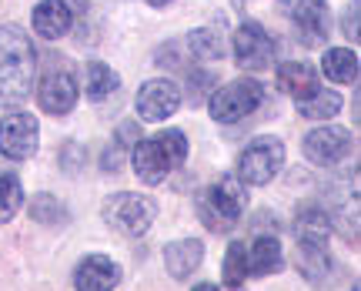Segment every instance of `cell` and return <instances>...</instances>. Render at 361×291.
<instances>
[{"mask_svg":"<svg viewBox=\"0 0 361 291\" xmlns=\"http://www.w3.org/2000/svg\"><path fill=\"white\" fill-rule=\"evenodd\" d=\"M284 167V141L274 134H261L247 144L241 158H238V177L245 181L247 188H258L278 177V171Z\"/></svg>","mask_w":361,"mask_h":291,"instance_id":"cell-7","label":"cell"},{"mask_svg":"<svg viewBox=\"0 0 361 291\" xmlns=\"http://www.w3.org/2000/svg\"><path fill=\"white\" fill-rule=\"evenodd\" d=\"M121 285V268L107 254H87L74 268V288L78 291H114Z\"/></svg>","mask_w":361,"mask_h":291,"instance_id":"cell-13","label":"cell"},{"mask_svg":"<svg viewBox=\"0 0 361 291\" xmlns=\"http://www.w3.org/2000/svg\"><path fill=\"white\" fill-rule=\"evenodd\" d=\"M188 51L197 57V61H221L228 54V40H224V30L221 27H197L188 34Z\"/></svg>","mask_w":361,"mask_h":291,"instance_id":"cell-20","label":"cell"},{"mask_svg":"<svg viewBox=\"0 0 361 291\" xmlns=\"http://www.w3.org/2000/svg\"><path fill=\"white\" fill-rule=\"evenodd\" d=\"M74 24V11L67 0H40L34 7V34L44 40H61Z\"/></svg>","mask_w":361,"mask_h":291,"instance_id":"cell-15","label":"cell"},{"mask_svg":"<svg viewBox=\"0 0 361 291\" xmlns=\"http://www.w3.org/2000/svg\"><path fill=\"white\" fill-rule=\"evenodd\" d=\"M245 254H247V278H264L271 271H281V241L278 234L271 231H261L258 238L245 244Z\"/></svg>","mask_w":361,"mask_h":291,"instance_id":"cell-16","label":"cell"},{"mask_svg":"<svg viewBox=\"0 0 361 291\" xmlns=\"http://www.w3.org/2000/svg\"><path fill=\"white\" fill-rule=\"evenodd\" d=\"M37 104H40V111H47L54 117L71 114L74 104H78V81H74V74L64 71V67L47 71L37 84Z\"/></svg>","mask_w":361,"mask_h":291,"instance_id":"cell-11","label":"cell"},{"mask_svg":"<svg viewBox=\"0 0 361 291\" xmlns=\"http://www.w3.org/2000/svg\"><path fill=\"white\" fill-rule=\"evenodd\" d=\"M30 218H34L37 225H61L67 215L54 194H37V198L30 201Z\"/></svg>","mask_w":361,"mask_h":291,"instance_id":"cell-27","label":"cell"},{"mask_svg":"<svg viewBox=\"0 0 361 291\" xmlns=\"http://www.w3.org/2000/svg\"><path fill=\"white\" fill-rule=\"evenodd\" d=\"M180 88L174 84V81H168V77H154V81H147V84H141V90H137V114H141V121H168L174 111L180 107Z\"/></svg>","mask_w":361,"mask_h":291,"instance_id":"cell-10","label":"cell"},{"mask_svg":"<svg viewBox=\"0 0 361 291\" xmlns=\"http://www.w3.org/2000/svg\"><path fill=\"white\" fill-rule=\"evenodd\" d=\"M274 7L295 34L305 40V47H322L331 34V11L328 0H274Z\"/></svg>","mask_w":361,"mask_h":291,"instance_id":"cell-6","label":"cell"},{"mask_svg":"<svg viewBox=\"0 0 361 291\" xmlns=\"http://www.w3.org/2000/svg\"><path fill=\"white\" fill-rule=\"evenodd\" d=\"M348 151H351V131H345V127H338V124L314 127V131H308V138H305V158L318 167L338 165L341 158H348Z\"/></svg>","mask_w":361,"mask_h":291,"instance_id":"cell-12","label":"cell"},{"mask_svg":"<svg viewBox=\"0 0 361 291\" xmlns=\"http://www.w3.org/2000/svg\"><path fill=\"white\" fill-rule=\"evenodd\" d=\"M295 265L301 271V278L308 281H322L328 271H331V254L322 244H298L295 254Z\"/></svg>","mask_w":361,"mask_h":291,"instance_id":"cell-24","label":"cell"},{"mask_svg":"<svg viewBox=\"0 0 361 291\" xmlns=\"http://www.w3.org/2000/svg\"><path fill=\"white\" fill-rule=\"evenodd\" d=\"M137 138H141V124H134V121H124V124L117 127V134H114V141L104 148V158H101V167L111 174V171H121L124 167V161H128V154H130V148L137 144Z\"/></svg>","mask_w":361,"mask_h":291,"instance_id":"cell-19","label":"cell"},{"mask_svg":"<svg viewBox=\"0 0 361 291\" xmlns=\"http://www.w3.org/2000/svg\"><path fill=\"white\" fill-rule=\"evenodd\" d=\"M40 144V127L37 117L27 111H13L0 121V154L11 161H27L37 154Z\"/></svg>","mask_w":361,"mask_h":291,"instance_id":"cell-9","label":"cell"},{"mask_svg":"<svg viewBox=\"0 0 361 291\" xmlns=\"http://www.w3.org/2000/svg\"><path fill=\"white\" fill-rule=\"evenodd\" d=\"M298 111H301V117H308V121H328V117H335L341 111V94L318 84L308 97L298 101Z\"/></svg>","mask_w":361,"mask_h":291,"instance_id":"cell-22","label":"cell"},{"mask_svg":"<svg viewBox=\"0 0 361 291\" xmlns=\"http://www.w3.org/2000/svg\"><path fill=\"white\" fill-rule=\"evenodd\" d=\"M84 158H87V154L80 151V144H74V141H71L64 151H61V171H67V174H78L80 167H84Z\"/></svg>","mask_w":361,"mask_h":291,"instance_id":"cell-28","label":"cell"},{"mask_svg":"<svg viewBox=\"0 0 361 291\" xmlns=\"http://www.w3.org/2000/svg\"><path fill=\"white\" fill-rule=\"evenodd\" d=\"M101 215L114 231L128 234V238H141L154 225L157 204L151 198H144V194H134V191H117L104 201Z\"/></svg>","mask_w":361,"mask_h":291,"instance_id":"cell-4","label":"cell"},{"mask_svg":"<svg viewBox=\"0 0 361 291\" xmlns=\"http://www.w3.org/2000/svg\"><path fill=\"white\" fill-rule=\"evenodd\" d=\"M117 88H121V77L104 61H90L87 67H84V90H87L90 101H104V97L114 94Z\"/></svg>","mask_w":361,"mask_h":291,"instance_id":"cell-23","label":"cell"},{"mask_svg":"<svg viewBox=\"0 0 361 291\" xmlns=\"http://www.w3.org/2000/svg\"><path fill=\"white\" fill-rule=\"evenodd\" d=\"M37 54L17 24L0 27V107H20L34 90Z\"/></svg>","mask_w":361,"mask_h":291,"instance_id":"cell-1","label":"cell"},{"mask_svg":"<svg viewBox=\"0 0 361 291\" xmlns=\"http://www.w3.org/2000/svg\"><path fill=\"white\" fill-rule=\"evenodd\" d=\"M261 97H264V90L255 77H238V81L218 88L207 97V111L218 124H238V121H245L247 114L258 111Z\"/></svg>","mask_w":361,"mask_h":291,"instance_id":"cell-5","label":"cell"},{"mask_svg":"<svg viewBox=\"0 0 361 291\" xmlns=\"http://www.w3.org/2000/svg\"><path fill=\"white\" fill-rule=\"evenodd\" d=\"M335 231V221L318 201H305L295 215V238L298 244H322L328 248V238Z\"/></svg>","mask_w":361,"mask_h":291,"instance_id":"cell-14","label":"cell"},{"mask_svg":"<svg viewBox=\"0 0 361 291\" xmlns=\"http://www.w3.org/2000/svg\"><path fill=\"white\" fill-rule=\"evenodd\" d=\"M147 4H151V7H168L171 0H147Z\"/></svg>","mask_w":361,"mask_h":291,"instance_id":"cell-30","label":"cell"},{"mask_svg":"<svg viewBox=\"0 0 361 291\" xmlns=\"http://www.w3.org/2000/svg\"><path fill=\"white\" fill-rule=\"evenodd\" d=\"M247 281V254H245V241H231L228 254H224V285L228 288H241Z\"/></svg>","mask_w":361,"mask_h":291,"instance_id":"cell-25","label":"cell"},{"mask_svg":"<svg viewBox=\"0 0 361 291\" xmlns=\"http://www.w3.org/2000/svg\"><path fill=\"white\" fill-rule=\"evenodd\" d=\"M20 204H24V188H20V181L13 174H4L0 177V225L13 221V215L20 211Z\"/></svg>","mask_w":361,"mask_h":291,"instance_id":"cell-26","label":"cell"},{"mask_svg":"<svg viewBox=\"0 0 361 291\" xmlns=\"http://www.w3.org/2000/svg\"><path fill=\"white\" fill-rule=\"evenodd\" d=\"M234 61L241 71H268L274 64V37L258 24V20H245V24L234 30Z\"/></svg>","mask_w":361,"mask_h":291,"instance_id":"cell-8","label":"cell"},{"mask_svg":"<svg viewBox=\"0 0 361 291\" xmlns=\"http://www.w3.org/2000/svg\"><path fill=\"white\" fill-rule=\"evenodd\" d=\"M278 88L284 94H291L295 101L308 97L311 90L318 88V71L311 64H298V61H288L278 67Z\"/></svg>","mask_w":361,"mask_h":291,"instance_id":"cell-18","label":"cell"},{"mask_svg":"<svg viewBox=\"0 0 361 291\" xmlns=\"http://www.w3.org/2000/svg\"><path fill=\"white\" fill-rule=\"evenodd\" d=\"M341 30H345V37L351 44H358V0H351L348 7H345V17H341Z\"/></svg>","mask_w":361,"mask_h":291,"instance_id":"cell-29","label":"cell"},{"mask_svg":"<svg viewBox=\"0 0 361 291\" xmlns=\"http://www.w3.org/2000/svg\"><path fill=\"white\" fill-rule=\"evenodd\" d=\"M247 208V184L238 174H221L211 188L201 194V218L207 228H231Z\"/></svg>","mask_w":361,"mask_h":291,"instance_id":"cell-3","label":"cell"},{"mask_svg":"<svg viewBox=\"0 0 361 291\" xmlns=\"http://www.w3.org/2000/svg\"><path fill=\"white\" fill-rule=\"evenodd\" d=\"M322 71L335 84H355L358 81V54L348 47H331L322 57Z\"/></svg>","mask_w":361,"mask_h":291,"instance_id":"cell-21","label":"cell"},{"mask_svg":"<svg viewBox=\"0 0 361 291\" xmlns=\"http://www.w3.org/2000/svg\"><path fill=\"white\" fill-rule=\"evenodd\" d=\"M201 258H204V241L197 238L171 241L164 248V265H168L171 278H191L194 268L201 265Z\"/></svg>","mask_w":361,"mask_h":291,"instance_id":"cell-17","label":"cell"},{"mask_svg":"<svg viewBox=\"0 0 361 291\" xmlns=\"http://www.w3.org/2000/svg\"><path fill=\"white\" fill-rule=\"evenodd\" d=\"M134 158V171L144 184H161L171 171H178L188 158V138L180 131H157L151 138H137V144L130 148Z\"/></svg>","mask_w":361,"mask_h":291,"instance_id":"cell-2","label":"cell"}]
</instances>
